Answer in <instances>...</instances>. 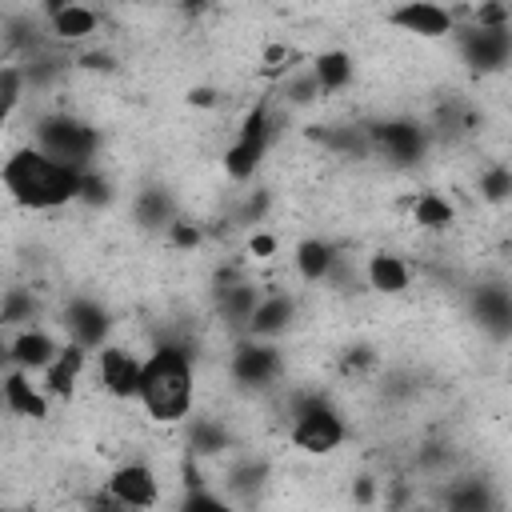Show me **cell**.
Instances as JSON below:
<instances>
[{
  "instance_id": "2",
  "label": "cell",
  "mask_w": 512,
  "mask_h": 512,
  "mask_svg": "<svg viewBox=\"0 0 512 512\" xmlns=\"http://www.w3.org/2000/svg\"><path fill=\"white\" fill-rule=\"evenodd\" d=\"M136 400L160 424H172V420L188 416V408H192V360L180 344H160L144 360Z\"/></svg>"
},
{
  "instance_id": "15",
  "label": "cell",
  "mask_w": 512,
  "mask_h": 512,
  "mask_svg": "<svg viewBox=\"0 0 512 512\" xmlns=\"http://www.w3.org/2000/svg\"><path fill=\"white\" fill-rule=\"evenodd\" d=\"M64 324H68V332H72V340H76V344H84V348H92V344H100V340H104V332H108V320H104V308H96L92 300H76V304L68 308V316H64Z\"/></svg>"
},
{
  "instance_id": "19",
  "label": "cell",
  "mask_w": 512,
  "mask_h": 512,
  "mask_svg": "<svg viewBox=\"0 0 512 512\" xmlns=\"http://www.w3.org/2000/svg\"><path fill=\"white\" fill-rule=\"evenodd\" d=\"M332 264H336V248L328 240H300L296 244V272L304 280H312V284L324 280L332 272Z\"/></svg>"
},
{
  "instance_id": "6",
  "label": "cell",
  "mask_w": 512,
  "mask_h": 512,
  "mask_svg": "<svg viewBox=\"0 0 512 512\" xmlns=\"http://www.w3.org/2000/svg\"><path fill=\"white\" fill-rule=\"evenodd\" d=\"M388 24L400 28V32H412L420 40H440V36L452 32V12L432 4V0H408V4L388 12Z\"/></svg>"
},
{
  "instance_id": "30",
  "label": "cell",
  "mask_w": 512,
  "mask_h": 512,
  "mask_svg": "<svg viewBox=\"0 0 512 512\" xmlns=\"http://www.w3.org/2000/svg\"><path fill=\"white\" fill-rule=\"evenodd\" d=\"M80 196H84V200H104V180H96V176H84V188H80Z\"/></svg>"
},
{
  "instance_id": "17",
  "label": "cell",
  "mask_w": 512,
  "mask_h": 512,
  "mask_svg": "<svg viewBox=\"0 0 512 512\" xmlns=\"http://www.w3.org/2000/svg\"><path fill=\"white\" fill-rule=\"evenodd\" d=\"M312 80H316L320 92H340V88L352 80V56L340 52V48L320 52V56L312 60Z\"/></svg>"
},
{
  "instance_id": "18",
  "label": "cell",
  "mask_w": 512,
  "mask_h": 512,
  "mask_svg": "<svg viewBox=\"0 0 512 512\" xmlns=\"http://www.w3.org/2000/svg\"><path fill=\"white\" fill-rule=\"evenodd\" d=\"M292 300L288 296H268V300H260L256 308H252V316H248V332L252 336H276L280 328H288V320H292Z\"/></svg>"
},
{
  "instance_id": "12",
  "label": "cell",
  "mask_w": 512,
  "mask_h": 512,
  "mask_svg": "<svg viewBox=\"0 0 512 512\" xmlns=\"http://www.w3.org/2000/svg\"><path fill=\"white\" fill-rule=\"evenodd\" d=\"M376 144L396 160V164H408L420 156L424 140H420V128L416 124H404V120H388V124H376Z\"/></svg>"
},
{
  "instance_id": "27",
  "label": "cell",
  "mask_w": 512,
  "mask_h": 512,
  "mask_svg": "<svg viewBox=\"0 0 512 512\" xmlns=\"http://www.w3.org/2000/svg\"><path fill=\"white\" fill-rule=\"evenodd\" d=\"M248 252H252L256 260H268V256L276 252V236H268V232H256V236L248 240Z\"/></svg>"
},
{
  "instance_id": "4",
  "label": "cell",
  "mask_w": 512,
  "mask_h": 512,
  "mask_svg": "<svg viewBox=\"0 0 512 512\" xmlns=\"http://www.w3.org/2000/svg\"><path fill=\"white\" fill-rule=\"evenodd\" d=\"M292 444L296 448H304V452H316V456H324V452H332V448H340L344 444V420L332 412V408H324V404H304L300 412H296V424H292Z\"/></svg>"
},
{
  "instance_id": "16",
  "label": "cell",
  "mask_w": 512,
  "mask_h": 512,
  "mask_svg": "<svg viewBox=\"0 0 512 512\" xmlns=\"http://www.w3.org/2000/svg\"><path fill=\"white\" fill-rule=\"evenodd\" d=\"M408 264L400 260V256H392V252H376L372 260H368V284L376 288V292H384V296H400L404 288H408Z\"/></svg>"
},
{
  "instance_id": "11",
  "label": "cell",
  "mask_w": 512,
  "mask_h": 512,
  "mask_svg": "<svg viewBox=\"0 0 512 512\" xmlns=\"http://www.w3.org/2000/svg\"><path fill=\"white\" fill-rule=\"evenodd\" d=\"M4 404L12 416H28V420H44L48 416V400L28 384V368H12L4 376Z\"/></svg>"
},
{
  "instance_id": "25",
  "label": "cell",
  "mask_w": 512,
  "mask_h": 512,
  "mask_svg": "<svg viewBox=\"0 0 512 512\" xmlns=\"http://www.w3.org/2000/svg\"><path fill=\"white\" fill-rule=\"evenodd\" d=\"M168 236H172V244H176V248H196V244H200V228H196V224H188V220H176Z\"/></svg>"
},
{
  "instance_id": "3",
  "label": "cell",
  "mask_w": 512,
  "mask_h": 512,
  "mask_svg": "<svg viewBox=\"0 0 512 512\" xmlns=\"http://www.w3.org/2000/svg\"><path fill=\"white\" fill-rule=\"evenodd\" d=\"M36 140H40L44 152H52L56 160L76 164V168H80V164L92 156V148H96V132H92L88 124H80V120H68V116L40 120Z\"/></svg>"
},
{
  "instance_id": "9",
  "label": "cell",
  "mask_w": 512,
  "mask_h": 512,
  "mask_svg": "<svg viewBox=\"0 0 512 512\" xmlns=\"http://www.w3.org/2000/svg\"><path fill=\"white\" fill-rule=\"evenodd\" d=\"M508 48H512V36H508V24H476L468 36H464V56L476 64V68H496L508 60Z\"/></svg>"
},
{
  "instance_id": "24",
  "label": "cell",
  "mask_w": 512,
  "mask_h": 512,
  "mask_svg": "<svg viewBox=\"0 0 512 512\" xmlns=\"http://www.w3.org/2000/svg\"><path fill=\"white\" fill-rule=\"evenodd\" d=\"M256 304H260V300H256V292H252V288H232V292H228V300H224V312L248 324V316H252V308H256Z\"/></svg>"
},
{
  "instance_id": "14",
  "label": "cell",
  "mask_w": 512,
  "mask_h": 512,
  "mask_svg": "<svg viewBox=\"0 0 512 512\" xmlns=\"http://www.w3.org/2000/svg\"><path fill=\"white\" fill-rule=\"evenodd\" d=\"M56 356H60V344H56L48 332L28 328V332H20V336L12 340V360H16L20 368H28V372H44Z\"/></svg>"
},
{
  "instance_id": "20",
  "label": "cell",
  "mask_w": 512,
  "mask_h": 512,
  "mask_svg": "<svg viewBox=\"0 0 512 512\" xmlns=\"http://www.w3.org/2000/svg\"><path fill=\"white\" fill-rule=\"evenodd\" d=\"M48 24H52V36L56 40H84V36L96 32V12L88 4H68L64 12L48 16Z\"/></svg>"
},
{
  "instance_id": "1",
  "label": "cell",
  "mask_w": 512,
  "mask_h": 512,
  "mask_svg": "<svg viewBox=\"0 0 512 512\" xmlns=\"http://www.w3.org/2000/svg\"><path fill=\"white\" fill-rule=\"evenodd\" d=\"M4 188L24 208H60L80 196L84 172L76 164L56 160L52 152H44L36 144V148H20L4 160Z\"/></svg>"
},
{
  "instance_id": "13",
  "label": "cell",
  "mask_w": 512,
  "mask_h": 512,
  "mask_svg": "<svg viewBox=\"0 0 512 512\" xmlns=\"http://www.w3.org/2000/svg\"><path fill=\"white\" fill-rule=\"evenodd\" d=\"M84 364H88V352H84V344H64L60 348V356L44 368V384H48V392H56V396H72V388H76V376L84 372Z\"/></svg>"
},
{
  "instance_id": "23",
  "label": "cell",
  "mask_w": 512,
  "mask_h": 512,
  "mask_svg": "<svg viewBox=\"0 0 512 512\" xmlns=\"http://www.w3.org/2000/svg\"><path fill=\"white\" fill-rule=\"evenodd\" d=\"M480 192H484L488 200H508V196H512V172H508V168H488V172L480 176Z\"/></svg>"
},
{
  "instance_id": "26",
  "label": "cell",
  "mask_w": 512,
  "mask_h": 512,
  "mask_svg": "<svg viewBox=\"0 0 512 512\" xmlns=\"http://www.w3.org/2000/svg\"><path fill=\"white\" fill-rule=\"evenodd\" d=\"M168 212V204H164V196L160 192H148L144 196V204H140V220L144 224H160V216Z\"/></svg>"
},
{
  "instance_id": "7",
  "label": "cell",
  "mask_w": 512,
  "mask_h": 512,
  "mask_svg": "<svg viewBox=\"0 0 512 512\" xmlns=\"http://www.w3.org/2000/svg\"><path fill=\"white\" fill-rule=\"evenodd\" d=\"M140 372H144V360H136L128 348H100V384L108 396L116 400H132L140 396Z\"/></svg>"
},
{
  "instance_id": "29",
  "label": "cell",
  "mask_w": 512,
  "mask_h": 512,
  "mask_svg": "<svg viewBox=\"0 0 512 512\" xmlns=\"http://www.w3.org/2000/svg\"><path fill=\"white\" fill-rule=\"evenodd\" d=\"M188 104H196V108H212V104H216V92H212V88H192V92H188Z\"/></svg>"
},
{
  "instance_id": "10",
  "label": "cell",
  "mask_w": 512,
  "mask_h": 512,
  "mask_svg": "<svg viewBox=\"0 0 512 512\" xmlns=\"http://www.w3.org/2000/svg\"><path fill=\"white\" fill-rule=\"evenodd\" d=\"M280 372V356L268 344H240L232 352V376L240 384H268Z\"/></svg>"
},
{
  "instance_id": "22",
  "label": "cell",
  "mask_w": 512,
  "mask_h": 512,
  "mask_svg": "<svg viewBox=\"0 0 512 512\" xmlns=\"http://www.w3.org/2000/svg\"><path fill=\"white\" fill-rule=\"evenodd\" d=\"M476 308H480V320H484V324H492L496 332H508V324H512V300H508L504 292H496V288H480Z\"/></svg>"
},
{
  "instance_id": "5",
  "label": "cell",
  "mask_w": 512,
  "mask_h": 512,
  "mask_svg": "<svg viewBox=\"0 0 512 512\" xmlns=\"http://www.w3.org/2000/svg\"><path fill=\"white\" fill-rule=\"evenodd\" d=\"M264 140H268V116H264V108H256V112L244 120L240 140L224 152V172H228L232 180H248V176L256 172L260 156H264Z\"/></svg>"
},
{
  "instance_id": "31",
  "label": "cell",
  "mask_w": 512,
  "mask_h": 512,
  "mask_svg": "<svg viewBox=\"0 0 512 512\" xmlns=\"http://www.w3.org/2000/svg\"><path fill=\"white\" fill-rule=\"evenodd\" d=\"M68 4H76V0H44V12H48V16H56V12H64Z\"/></svg>"
},
{
  "instance_id": "21",
  "label": "cell",
  "mask_w": 512,
  "mask_h": 512,
  "mask_svg": "<svg viewBox=\"0 0 512 512\" xmlns=\"http://www.w3.org/2000/svg\"><path fill=\"white\" fill-rule=\"evenodd\" d=\"M452 216H456L452 204H448L444 196H436V192H424V196L412 204V220H416L420 228H432V232H436V228H448Z\"/></svg>"
},
{
  "instance_id": "32",
  "label": "cell",
  "mask_w": 512,
  "mask_h": 512,
  "mask_svg": "<svg viewBox=\"0 0 512 512\" xmlns=\"http://www.w3.org/2000/svg\"><path fill=\"white\" fill-rule=\"evenodd\" d=\"M368 496H372V484H368V480H360V484H356V500H368Z\"/></svg>"
},
{
  "instance_id": "28",
  "label": "cell",
  "mask_w": 512,
  "mask_h": 512,
  "mask_svg": "<svg viewBox=\"0 0 512 512\" xmlns=\"http://www.w3.org/2000/svg\"><path fill=\"white\" fill-rule=\"evenodd\" d=\"M16 84H20L16 68H4V108H8V112H12V108H16V100H20V96H16Z\"/></svg>"
},
{
  "instance_id": "33",
  "label": "cell",
  "mask_w": 512,
  "mask_h": 512,
  "mask_svg": "<svg viewBox=\"0 0 512 512\" xmlns=\"http://www.w3.org/2000/svg\"><path fill=\"white\" fill-rule=\"evenodd\" d=\"M184 4H204V0H184Z\"/></svg>"
},
{
  "instance_id": "8",
  "label": "cell",
  "mask_w": 512,
  "mask_h": 512,
  "mask_svg": "<svg viewBox=\"0 0 512 512\" xmlns=\"http://www.w3.org/2000/svg\"><path fill=\"white\" fill-rule=\"evenodd\" d=\"M108 492H112V500L124 504V508H152L156 496H160L156 476H152V468H144V464H124V468H116L112 480H108Z\"/></svg>"
}]
</instances>
